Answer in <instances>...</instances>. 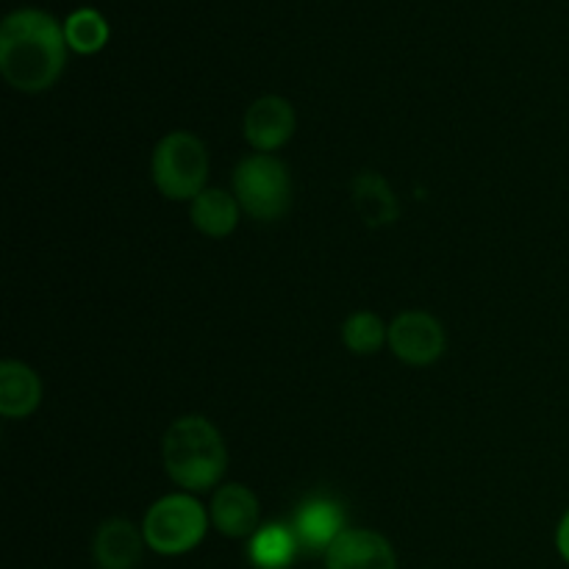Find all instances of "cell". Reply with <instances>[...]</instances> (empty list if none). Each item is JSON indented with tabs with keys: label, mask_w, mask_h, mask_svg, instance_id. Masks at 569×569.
Returning a JSON list of instances; mask_svg holds the SVG:
<instances>
[{
	"label": "cell",
	"mask_w": 569,
	"mask_h": 569,
	"mask_svg": "<svg viewBox=\"0 0 569 569\" xmlns=\"http://www.w3.org/2000/svg\"><path fill=\"white\" fill-rule=\"evenodd\" d=\"M64 28L39 9H17L0 22V72L20 92H44L64 70Z\"/></svg>",
	"instance_id": "cell-1"
},
{
	"label": "cell",
	"mask_w": 569,
	"mask_h": 569,
	"mask_svg": "<svg viewBox=\"0 0 569 569\" xmlns=\"http://www.w3.org/2000/svg\"><path fill=\"white\" fill-rule=\"evenodd\" d=\"M167 476L183 492H209L222 481L228 467V450L222 433L200 415L178 417L161 442Z\"/></svg>",
	"instance_id": "cell-2"
},
{
	"label": "cell",
	"mask_w": 569,
	"mask_h": 569,
	"mask_svg": "<svg viewBox=\"0 0 569 569\" xmlns=\"http://www.w3.org/2000/svg\"><path fill=\"white\" fill-rule=\"evenodd\" d=\"M150 178L167 200H189L192 203L206 189V178H209L206 144L189 131H170L153 148Z\"/></svg>",
	"instance_id": "cell-3"
},
{
	"label": "cell",
	"mask_w": 569,
	"mask_h": 569,
	"mask_svg": "<svg viewBox=\"0 0 569 569\" xmlns=\"http://www.w3.org/2000/svg\"><path fill=\"white\" fill-rule=\"evenodd\" d=\"M209 522V511L192 492H176L150 506L142 533L148 548L159 556H183L203 542Z\"/></svg>",
	"instance_id": "cell-4"
},
{
	"label": "cell",
	"mask_w": 569,
	"mask_h": 569,
	"mask_svg": "<svg viewBox=\"0 0 569 569\" xmlns=\"http://www.w3.org/2000/svg\"><path fill=\"white\" fill-rule=\"evenodd\" d=\"M233 194L244 214L261 222H276L292 206V178L278 156L253 153L233 170Z\"/></svg>",
	"instance_id": "cell-5"
},
{
	"label": "cell",
	"mask_w": 569,
	"mask_h": 569,
	"mask_svg": "<svg viewBox=\"0 0 569 569\" xmlns=\"http://www.w3.org/2000/svg\"><path fill=\"white\" fill-rule=\"evenodd\" d=\"M389 350L398 356L403 365L428 367L439 361L448 348L442 322L433 315L420 309L403 311L389 322Z\"/></svg>",
	"instance_id": "cell-6"
},
{
	"label": "cell",
	"mask_w": 569,
	"mask_h": 569,
	"mask_svg": "<svg viewBox=\"0 0 569 569\" xmlns=\"http://www.w3.org/2000/svg\"><path fill=\"white\" fill-rule=\"evenodd\" d=\"M295 109L278 94H264L244 111L242 133L256 153H276L295 137Z\"/></svg>",
	"instance_id": "cell-7"
},
{
	"label": "cell",
	"mask_w": 569,
	"mask_h": 569,
	"mask_svg": "<svg viewBox=\"0 0 569 569\" xmlns=\"http://www.w3.org/2000/svg\"><path fill=\"white\" fill-rule=\"evenodd\" d=\"M328 569H398V556L387 537L367 528H345L326 550Z\"/></svg>",
	"instance_id": "cell-8"
},
{
	"label": "cell",
	"mask_w": 569,
	"mask_h": 569,
	"mask_svg": "<svg viewBox=\"0 0 569 569\" xmlns=\"http://www.w3.org/2000/svg\"><path fill=\"white\" fill-rule=\"evenodd\" d=\"M211 526L228 539H250L259 531L261 506L253 489L242 483H222L214 492L209 506Z\"/></svg>",
	"instance_id": "cell-9"
},
{
	"label": "cell",
	"mask_w": 569,
	"mask_h": 569,
	"mask_svg": "<svg viewBox=\"0 0 569 569\" xmlns=\"http://www.w3.org/2000/svg\"><path fill=\"white\" fill-rule=\"evenodd\" d=\"M144 533L133 522L114 517L94 531L92 556L98 569H133L142 559Z\"/></svg>",
	"instance_id": "cell-10"
},
{
	"label": "cell",
	"mask_w": 569,
	"mask_h": 569,
	"mask_svg": "<svg viewBox=\"0 0 569 569\" xmlns=\"http://www.w3.org/2000/svg\"><path fill=\"white\" fill-rule=\"evenodd\" d=\"M292 531L298 537L300 548L322 550L326 553L333 539L345 531V515L333 500L311 498L295 511Z\"/></svg>",
	"instance_id": "cell-11"
},
{
	"label": "cell",
	"mask_w": 569,
	"mask_h": 569,
	"mask_svg": "<svg viewBox=\"0 0 569 569\" xmlns=\"http://www.w3.org/2000/svg\"><path fill=\"white\" fill-rule=\"evenodd\" d=\"M42 403V381L28 365L6 359L0 365V415L9 420L31 417Z\"/></svg>",
	"instance_id": "cell-12"
},
{
	"label": "cell",
	"mask_w": 569,
	"mask_h": 569,
	"mask_svg": "<svg viewBox=\"0 0 569 569\" xmlns=\"http://www.w3.org/2000/svg\"><path fill=\"white\" fill-rule=\"evenodd\" d=\"M239 214H242V206H239L237 194H228L226 189L217 187H206L189 203V220H192V226L211 239L231 237L239 226Z\"/></svg>",
	"instance_id": "cell-13"
},
{
	"label": "cell",
	"mask_w": 569,
	"mask_h": 569,
	"mask_svg": "<svg viewBox=\"0 0 569 569\" xmlns=\"http://www.w3.org/2000/svg\"><path fill=\"white\" fill-rule=\"evenodd\" d=\"M353 206L370 228L392 226L400 214L398 198L378 172H361L353 178Z\"/></svg>",
	"instance_id": "cell-14"
},
{
	"label": "cell",
	"mask_w": 569,
	"mask_h": 569,
	"mask_svg": "<svg viewBox=\"0 0 569 569\" xmlns=\"http://www.w3.org/2000/svg\"><path fill=\"white\" fill-rule=\"evenodd\" d=\"M298 548L300 542L292 528L270 522L248 539V559L256 569H287L298 556Z\"/></svg>",
	"instance_id": "cell-15"
},
{
	"label": "cell",
	"mask_w": 569,
	"mask_h": 569,
	"mask_svg": "<svg viewBox=\"0 0 569 569\" xmlns=\"http://www.w3.org/2000/svg\"><path fill=\"white\" fill-rule=\"evenodd\" d=\"M342 342L350 353L372 356L389 342V326L372 311H353L342 326Z\"/></svg>",
	"instance_id": "cell-16"
},
{
	"label": "cell",
	"mask_w": 569,
	"mask_h": 569,
	"mask_svg": "<svg viewBox=\"0 0 569 569\" xmlns=\"http://www.w3.org/2000/svg\"><path fill=\"white\" fill-rule=\"evenodd\" d=\"M67 44L78 53H94L106 44L109 39V26H106L103 14L94 9H76L67 17L64 26Z\"/></svg>",
	"instance_id": "cell-17"
},
{
	"label": "cell",
	"mask_w": 569,
	"mask_h": 569,
	"mask_svg": "<svg viewBox=\"0 0 569 569\" xmlns=\"http://www.w3.org/2000/svg\"><path fill=\"white\" fill-rule=\"evenodd\" d=\"M556 550H559L561 559L569 565V509L559 520V528H556Z\"/></svg>",
	"instance_id": "cell-18"
}]
</instances>
